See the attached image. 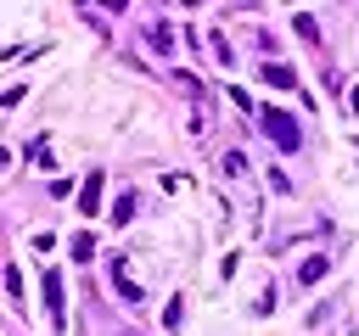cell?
Returning a JSON list of instances; mask_svg holds the SVG:
<instances>
[{
	"mask_svg": "<svg viewBox=\"0 0 359 336\" xmlns=\"http://www.w3.org/2000/svg\"><path fill=\"white\" fill-rule=\"evenodd\" d=\"M325 269H331L325 258H303V269H297V280H303V286H314V280H325Z\"/></svg>",
	"mask_w": 359,
	"mask_h": 336,
	"instance_id": "277c9868",
	"label": "cell"
},
{
	"mask_svg": "<svg viewBox=\"0 0 359 336\" xmlns=\"http://www.w3.org/2000/svg\"><path fill=\"white\" fill-rule=\"evenodd\" d=\"M79 207H84V213H95V207H101V174H90V185L79 190Z\"/></svg>",
	"mask_w": 359,
	"mask_h": 336,
	"instance_id": "3957f363",
	"label": "cell"
},
{
	"mask_svg": "<svg viewBox=\"0 0 359 336\" xmlns=\"http://www.w3.org/2000/svg\"><path fill=\"white\" fill-rule=\"evenodd\" d=\"M151 50H163V56L174 50V34H168V22H157V28H151Z\"/></svg>",
	"mask_w": 359,
	"mask_h": 336,
	"instance_id": "5b68a950",
	"label": "cell"
},
{
	"mask_svg": "<svg viewBox=\"0 0 359 336\" xmlns=\"http://www.w3.org/2000/svg\"><path fill=\"white\" fill-rule=\"evenodd\" d=\"M264 134H269L280 151H297V140H303V134H297V118H292V112H275V106H264Z\"/></svg>",
	"mask_w": 359,
	"mask_h": 336,
	"instance_id": "6da1fadb",
	"label": "cell"
},
{
	"mask_svg": "<svg viewBox=\"0 0 359 336\" xmlns=\"http://www.w3.org/2000/svg\"><path fill=\"white\" fill-rule=\"evenodd\" d=\"M264 84H275V90H292V73H286V67H264Z\"/></svg>",
	"mask_w": 359,
	"mask_h": 336,
	"instance_id": "8992f818",
	"label": "cell"
},
{
	"mask_svg": "<svg viewBox=\"0 0 359 336\" xmlns=\"http://www.w3.org/2000/svg\"><path fill=\"white\" fill-rule=\"evenodd\" d=\"M45 308H50V319H62V274L56 269H45Z\"/></svg>",
	"mask_w": 359,
	"mask_h": 336,
	"instance_id": "7a4b0ae2",
	"label": "cell"
}]
</instances>
